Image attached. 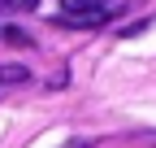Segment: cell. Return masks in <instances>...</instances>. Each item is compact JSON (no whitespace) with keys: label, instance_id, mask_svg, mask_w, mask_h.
Segmentation results:
<instances>
[{"label":"cell","instance_id":"obj_5","mask_svg":"<svg viewBox=\"0 0 156 148\" xmlns=\"http://www.w3.org/2000/svg\"><path fill=\"white\" fill-rule=\"evenodd\" d=\"M39 0H0V9H35Z\"/></svg>","mask_w":156,"mask_h":148},{"label":"cell","instance_id":"obj_1","mask_svg":"<svg viewBox=\"0 0 156 148\" xmlns=\"http://www.w3.org/2000/svg\"><path fill=\"white\" fill-rule=\"evenodd\" d=\"M56 22H61V26H100V22H108V9H83V13H61Z\"/></svg>","mask_w":156,"mask_h":148},{"label":"cell","instance_id":"obj_2","mask_svg":"<svg viewBox=\"0 0 156 148\" xmlns=\"http://www.w3.org/2000/svg\"><path fill=\"white\" fill-rule=\"evenodd\" d=\"M26 79H30L26 65H17V61H13V65H0V96H5L9 87H17V83H26Z\"/></svg>","mask_w":156,"mask_h":148},{"label":"cell","instance_id":"obj_4","mask_svg":"<svg viewBox=\"0 0 156 148\" xmlns=\"http://www.w3.org/2000/svg\"><path fill=\"white\" fill-rule=\"evenodd\" d=\"M0 35H5V39H9V44H30V35H26V31H17V26H5V31H0Z\"/></svg>","mask_w":156,"mask_h":148},{"label":"cell","instance_id":"obj_3","mask_svg":"<svg viewBox=\"0 0 156 148\" xmlns=\"http://www.w3.org/2000/svg\"><path fill=\"white\" fill-rule=\"evenodd\" d=\"M65 13H83V9H104V0H61Z\"/></svg>","mask_w":156,"mask_h":148}]
</instances>
